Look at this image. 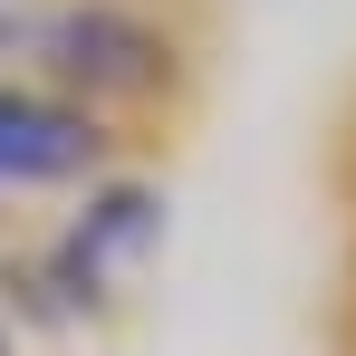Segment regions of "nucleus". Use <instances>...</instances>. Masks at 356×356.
Instances as JSON below:
<instances>
[{
	"instance_id": "f257e3e1",
	"label": "nucleus",
	"mask_w": 356,
	"mask_h": 356,
	"mask_svg": "<svg viewBox=\"0 0 356 356\" xmlns=\"http://www.w3.org/2000/svg\"><path fill=\"white\" fill-rule=\"evenodd\" d=\"M29 58L58 77L67 97H154L164 77H174V49H164V29H145L135 10L116 0H67L49 19H29Z\"/></svg>"
},
{
	"instance_id": "f03ea898",
	"label": "nucleus",
	"mask_w": 356,
	"mask_h": 356,
	"mask_svg": "<svg viewBox=\"0 0 356 356\" xmlns=\"http://www.w3.org/2000/svg\"><path fill=\"white\" fill-rule=\"evenodd\" d=\"M106 164V125L58 87H10L0 77V183L10 193H49V183H87Z\"/></svg>"
},
{
	"instance_id": "7ed1b4c3",
	"label": "nucleus",
	"mask_w": 356,
	"mask_h": 356,
	"mask_svg": "<svg viewBox=\"0 0 356 356\" xmlns=\"http://www.w3.org/2000/svg\"><path fill=\"white\" fill-rule=\"evenodd\" d=\"M145 241H154V193H97V202H87V222L67 232L58 260H67V280H77V289H97V280H106L116 260H135Z\"/></svg>"
},
{
	"instance_id": "20e7f679",
	"label": "nucleus",
	"mask_w": 356,
	"mask_h": 356,
	"mask_svg": "<svg viewBox=\"0 0 356 356\" xmlns=\"http://www.w3.org/2000/svg\"><path fill=\"white\" fill-rule=\"evenodd\" d=\"M0 49H29V29H19V19H0Z\"/></svg>"
},
{
	"instance_id": "39448f33",
	"label": "nucleus",
	"mask_w": 356,
	"mask_h": 356,
	"mask_svg": "<svg viewBox=\"0 0 356 356\" xmlns=\"http://www.w3.org/2000/svg\"><path fill=\"white\" fill-rule=\"evenodd\" d=\"M0 356H10V337H0Z\"/></svg>"
}]
</instances>
